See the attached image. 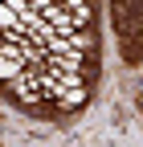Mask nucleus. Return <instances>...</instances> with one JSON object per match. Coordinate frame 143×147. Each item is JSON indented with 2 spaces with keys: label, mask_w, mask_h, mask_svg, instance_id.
Instances as JSON below:
<instances>
[{
  "label": "nucleus",
  "mask_w": 143,
  "mask_h": 147,
  "mask_svg": "<svg viewBox=\"0 0 143 147\" xmlns=\"http://www.w3.org/2000/svg\"><path fill=\"white\" fill-rule=\"evenodd\" d=\"M86 98H90V82H82L74 90H65L61 98H53V110H57V115H74V110L86 106Z\"/></svg>",
  "instance_id": "f257e3e1"
}]
</instances>
